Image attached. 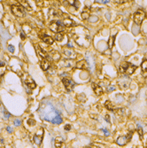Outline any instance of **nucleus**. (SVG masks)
Instances as JSON below:
<instances>
[{
    "mask_svg": "<svg viewBox=\"0 0 147 148\" xmlns=\"http://www.w3.org/2000/svg\"><path fill=\"white\" fill-rule=\"evenodd\" d=\"M41 117L43 120L51 122L54 124L62 123V118L59 113L55 109L50 102H43L40 108Z\"/></svg>",
    "mask_w": 147,
    "mask_h": 148,
    "instance_id": "1",
    "label": "nucleus"
},
{
    "mask_svg": "<svg viewBox=\"0 0 147 148\" xmlns=\"http://www.w3.org/2000/svg\"><path fill=\"white\" fill-rule=\"evenodd\" d=\"M136 68V66L133 64L129 63V62H122L120 66V72L126 75V76H129V75L133 74Z\"/></svg>",
    "mask_w": 147,
    "mask_h": 148,
    "instance_id": "2",
    "label": "nucleus"
},
{
    "mask_svg": "<svg viewBox=\"0 0 147 148\" xmlns=\"http://www.w3.org/2000/svg\"><path fill=\"white\" fill-rule=\"evenodd\" d=\"M12 12L17 17H23L25 15V10L22 5H12Z\"/></svg>",
    "mask_w": 147,
    "mask_h": 148,
    "instance_id": "3",
    "label": "nucleus"
},
{
    "mask_svg": "<svg viewBox=\"0 0 147 148\" xmlns=\"http://www.w3.org/2000/svg\"><path fill=\"white\" fill-rule=\"evenodd\" d=\"M50 28L55 33H60L64 30V25L60 21H51L50 24Z\"/></svg>",
    "mask_w": 147,
    "mask_h": 148,
    "instance_id": "4",
    "label": "nucleus"
},
{
    "mask_svg": "<svg viewBox=\"0 0 147 148\" xmlns=\"http://www.w3.org/2000/svg\"><path fill=\"white\" fill-rule=\"evenodd\" d=\"M62 82H63L64 85H65V87H66V89H67V91H71L74 90L75 83H74V82H73V80H72L71 78L65 77V78L62 79Z\"/></svg>",
    "mask_w": 147,
    "mask_h": 148,
    "instance_id": "5",
    "label": "nucleus"
},
{
    "mask_svg": "<svg viewBox=\"0 0 147 148\" xmlns=\"http://www.w3.org/2000/svg\"><path fill=\"white\" fill-rule=\"evenodd\" d=\"M43 129L40 128L38 130H37V132L36 133V134H35L33 140H34L35 144H36V145H40L43 141Z\"/></svg>",
    "mask_w": 147,
    "mask_h": 148,
    "instance_id": "6",
    "label": "nucleus"
},
{
    "mask_svg": "<svg viewBox=\"0 0 147 148\" xmlns=\"http://www.w3.org/2000/svg\"><path fill=\"white\" fill-rule=\"evenodd\" d=\"M144 12L142 11H137L134 14V21L136 25H140L144 19Z\"/></svg>",
    "mask_w": 147,
    "mask_h": 148,
    "instance_id": "7",
    "label": "nucleus"
},
{
    "mask_svg": "<svg viewBox=\"0 0 147 148\" xmlns=\"http://www.w3.org/2000/svg\"><path fill=\"white\" fill-rule=\"evenodd\" d=\"M118 83H119V85L121 86V89H128L130 84V79L125 76L123 77H121L118 81Z\"/></svg>",
    "mask_w": 147,
    "mask_h": 148,
    "instance_id": "8",
    "label": "nucleus"
},
{
    "mask_svg": "<svg viewBox=\"0 0 147 148\" xmlns=\"http://www.w3.org/2000/svg\"><path fill=\"white\" fill-rule=\"evenodd\" d=\"M35 48H36V51L37 54H38L41 58H43V59H47V58H49L48 54L45 53V51H43L38 45H35Z\"/></svg>",
    "mask_w": 147,
    "mask_h": 148,
    "instance_id": "9",
    "label": "nucleus"
},
{
    "mask_svg": "<svg viewBox=\"0 0 147 148\" xmlns=\"http://www.w3.org/2000/svg\"><path fill=\"white\" fill-rule=\"evenodd\" d=\"M24 83H25V84H26L27 86H28V88L31 89V90L35 89L36 87V83H35L34 80H33V79H31V78H27L26 80L24 81Z\"/></svg>",
    "mask_w": 147,
    "mask_h": 148,
    "instance_id": "10",
    "label": "nucleus"
},
{
    "mask_svg": "<svg viewBox=\"0 0 147 148\" xmlns=\"http://www.w3.org/2000/svg\"><path fill=\"white\" fill-rule=\"evenodd\" d=\"M91 86H92L93 91H95V93H96L98 96H100L103 93V89H102V87H101V86L96 84V83H92Z\"/></svg>",
    "mask_w": 147,
    "mask_h": 148,
    "instance_id": "11",
    "label": "nucleus"
},
{
    "mask_svg": "<svg viewBox=\"0 0 147 148\" xmlns=\"http://www.w3.org/2000/svg\"><path fill=\"white\" fill-rule=\"evenodd\" d=\"M40 65H41L42 69L44 70V71H47V70L50 68V66H51V65H50V62L48 61V60L47 59H43L42 61H41Z\"/></svg>",
    "mask_w": 147,
    "mask_h": 148,
    "instance_id": "12",
    "label": "nucleus"
},
{
    "mask_svg": "<svg viewBox=\"0 0 147 148\" xmlns=\"http://www.w3.org/2000/svg\"><path fill=\"white\" fill-rule=\"evenodd\" d=\"M129 139V137H119L117 139V144L119 145H125Z\"/></svg>",
    "mask_w": 147,
    "mask_h": 148,
    "instance_id": "13",
    "label": "nucleus"
},
{
    "mask_svg": "<svg viewBox=\"0 0 147 148\" xmlns=\"http://www.w3.org/2000/svg\"><path fill=\"white\" fill-rule=\"evenodd\" d=\"M141 68H142V75H143V76L146 77L147 76V60H144V61L142 62Z\"/></svg>",
    "mask_w": 147,
    "mask_h": 148,
    "instance_id": "14",
    "label": "nucleus"
},
{
    "mask_svg": "<svg viewBox=\"0 0 147 148\" xmlns=\"http://www.w3.org/2000/svg\"><path fill=\"white\" fill-rule=\"evenodd\" d=\"M42 39L43 42H45V43H48V45H52V43H54V40H53L52 37L48 36V35H44L43 36H42Z\"/></svg>",
    "mask_w": 147,
    "mask_h": 148,
    "instance_id": "15",
    "label": "nucleus"
},
{
    "mask_svg": "<svg viewBox=\"0 0 147 148\" xmlns=\"http://www.w3.org/2000/svg\"><path fill=\"white\" fill-rule=\"evenodd\" d=\"M55 146L56 147H65V144L62 139V137H57L55 140Z\"/></svg>",
    "mask_w": 147,
    "mask_h": 148,
    "instance_id": "16",
    "label": "nucleus"
},
{
    "mask_svg": "<svg viewBox=\"0 0 147 148\" xmlns=\"http://www.w3.org/2000/svg\"><path fill=\"white\" fill-rule=\"evenodd\" d=\"M65 54L67 55V58H69V59H74V56H75V53H74V51H69V50H67V51H65Z\"/></svg>",
    "mask_w": 147,
    "mask_h": 148,
    "instance_id": "17",
    "label": "nucleus"
},
{
    "mask_svg": "<svg viewBox=\"0 0 147 148\" xmlns=\"http://www.w3.org/2000/svg\"><path fill=\"white\" fill-rule=\"evenodd\" d=\"M105 107H106L108 110H110V111H113V110H114V107H113V103H112L111 101L107 100L106 102H105Z\"/></svg>",
    "mask_w": 147,
    "mask_h": 148,
    "instance_id": "18",
    "label": "nucleus"
},
{
    "mask_svg": "<svg viewBox=\"0 0 147 148\" xmlns=\"http://www.w3.org/2000/svg\"><path fill=\"white\" fill-rule=\"evenodd\" d=\"M90 10H85V11L82 12V18L83 20H87V19H89V17H90Z\"/></svg>",
    "mask_w": 147,
    "mask_h": 148,
    "instance_id": "19",
    "label": "nucleus"
},
{
    "mask_svg": "<svg viewBox=\"0 0 147 148\" xmlns=\"http://www.w3.org/2000/svg\"><path fill=\"white\" fill-rule=\"evenodd\" d=\"M63 25L66 27H71L73 25V20H70V19H66L63 21Z\"/></svg>",
    "mask_w": 147,
    "mask_h": 148,
    "instance_id": "20",
    "label": "nucleus"
},
{
    "mask_svg": "<svg viewBox=\"0 0 147 148\" xmlns=\"http://www.w3.org/2000/svg\"><path fill=\"white\" fill-rule=\"evenodd\" d=\"M113 43H114V36H111V37L109 38V41H108V46L110 49L113 48Z\"/></svg>",
    "mask_w": 147,
    "mask_h": 148,
    "instance_id": "21",
    "label": "nucleus"
},
{
    "mask_svg": "<svg viewBox=\"0 0 147 148\" xmlns=\"http://www.w3.org/2000/svg\"><path fill=\"white\" fill-rule=\"evenodd\" d=\"M63 38H64V36H63V35H62L61 33H56V35H55V39H56V40L60 42V41L63 40Z\"/></svg>",
    "mask_w": 147,
    "mask_h": 148,
    "instance_id": "22",
    "label": "nucleus"
},
{
    "mask_svg": "<svg viewBox=\"0 0 147 148\" xmlns=\"http://www.w3.org/2000/svg\"><path fill=\"white\" fill-rule=\"evenodd\" d=\"M17 1H19V3H20V4H21L22 6H25V7H27L28 10L30 9V8H29V5H28V4L26 2V0H17Z\"/></svg>",
    "mask_w": 147,
    "mask_h": 148,
    "instance_id": "23",
    "label": "nucleus"
},
{
    "mask_svg": "<svg viewBox=\"0 0 147 148\" xmlns=\"http://www.w3.org/2000/svg\"><path fill=\"white\" fill-rule=\"evenodd\" d=\"M85 63V61H83V60H82V61H81V62H78L77 63V68H86V66H84L83 64Z\"/></svg>",
    "mask_w": 147,
    "mask_h": 148,
    "instance_id": "24",
    "label": "nucleus"
},
{
    "mask_svg": "<svg viewBox=\"0 0 147 148\" xmlns=\"http://www.w3.org/2000/svg\"><path fill=\"white\" fill-rule=\"evenodd\" d=\"M28 125H30V126H34V125H36V122L34 119H29V120L28 121Z\"/></svg>",
    "mask_w": 147,
    "mask_h": 148,
    "instance_id": "25",
    "label": "nucleus"
},
{
    "mask_svg": "<svg viewBox=\"0 0 147 148\" xmlns=\"http://www.w3.org/2000/svg\"><path fill=\"white\" fill-rule=\"evenodd\" d=\"M14 124H15V126H20V125L21 124V121H20V120H15V121H14Z\"/></svg>",
    "mask_w": 147,
    "mask_h": 148,
    "instance_id": "26",
    "label": "nucleus"
},
{
    "mask_svg": "<svg viewBox=\"0 0 147 148\" xmlns=\"http://www.w3.org/2000/svg\"><path fill=\"white\" fill-rule=\"evenodd\" d=\"M8 49H9V51H11L12 53H14V47L12 46V45H8Z\"/></svg>",
    "mask_w": 147,
    "mask_h": 148,
    "instance_id": "27",
    "label": "nucleus"
},
{
    "mask_svg": "<svg viewBox=\"0 0 147 148\" xmlns=\"http://www.w3.org/2000/svg\"><path fill=\"white\" fill-rule=\"evenodd\" d=\"M138 131H139V134H140V137L143 138V130L141 127H138Z\"/></svg>",
    "mask_w": 147,
    "mask_h": 148,
    "instance_id": "28",
    "label": "nucleus"
},
{
    "mask_svg": "<svg viewBox=\"0 0 147 148\" xmlns=\"http://www.w3.org/2000/svg\"><path fill=\"white\" fill-rule=\"evenodd\" d=\"M65 130H71V125H69V124H67V125H66V126H65Z\"/></svg>",
    "mask_w": 147,
    "mask_h": 148,
    "instance_id": "29",
    "label": "nucleus"
},
{
    "mask_svg": "<svg viewBox=\"0 0 147 148\" xmlns=\"http://www.w3.org/2000/svg\"><path fill=\"white\" fill-rule=\"evenodd\" d=\"M105 120H106V122H110V117H109V115L108 114H106V115L105 116Z\"/></svg>",
    "mask_w": 147,
    "mask_h": 148,
    "instance_id": "30",
    "label": "nucleus"
},
{
    "mask_svg": "<svg viewBox=\"0 0 147 148\" xmlns=\"http://www.w3.org/2000/svg\"><path fill=\"white\" fill-rule=\"evenodd\" d=\"M20 38H21L22 40L26 38V36H25V34H23V33H21V34H20Z\"/></svg>",
    "mask_w": 147,
    "mask_h": 148,
    "instance_id": "31",
    "label": "nucleus"
},
{
    "mask_svg": "<svg viewBox=\"0 0 147 148\" xmlns=\"http://www.w3.org/2000/svg\"><path fill=\"white\" fill-rule=\"evenodd\" d=\"M103 130H104V132L105 133V135H106V136H108V135H109V132H108V131L105 130V129H103Z\"/></svg>",
    "mask_w": 147,
    "mask_h": 148,
    "instance_id": "32",
    "label": "nucleus"
},
{
    "mask_svg": "<svg viewBox=\"0 0 147 148\" xmlns=\"http://www.w3.org/2000/svg\"><path fill=\"white\" fill-rule=\"evenodd\" d=\"M5 66V62L4 61H0V68H2V66Z\"/></svg>",
    "mask_w": 147,
    "mask_h": 148,
    "instance_id": "33",
    "label": "nucleus"
},
{
    "mask_svg": "<svg viewBox=\"0 0 147 148\" xmlns=\"http://www.w3.org/2000/svg\"><path fill=\"white\" fill-rule=\"evenodd\" d=\"M7 131L8 132H12V130L11 127H7Z\"/></svg>",
    "mask_w": 147,
    "mask_h": 148,
    "instance_id": "34",
    "label": "nucleus"
},
{
    "mask_svg": "<svg viewBox=\"0 0 147 148\" xmlns=\"http://www.w3.org/2000/svg\"><path fill=\"white\" fill-rule=\"evenodd\" d=\"M5 118H8V117H9V116H10V114H8V113H7V112H6V111H5Z\"/></svg>",
    "mask_w": 147,
    "mask_h": 148,
    "instance_id": "35",
    "label": "nucleus"
},
{
    "mask_svg": "<svg viewBox=\"0 0 147 148\" xmlns=\"http://www.w3.org/2000/svg\"><path fill=\"white\" fill-rule=\"evenodd\" d=\"M115 88L114 87H110V88H108V91H113V90H114Z\"/></svg>",
    "mask_w": 147,
    "mask_h": 148,
    "instance_id": "36",
    "label": "nucleus"
},
{
    "mask_svg": "<svg viewBox=\"0 0 147 148\" xmlns=\"http://www.w3.org/2000/svg\"><path fill=\"white\" fill-rule=\"evenodd\" d=\"M97 2H102V0H96Z\"/></svg>",
    "mask_w": 147,
    "mask_h": 148,
    "instance_id": "37",
    "label": "nucleus"
},
{
    "mask_svg": "<svg viewBox=\"0 0 147 148\" xmlns=\"http://www.w3.org/2000/svg\"><path fill=\"white\" fill-rule=\"evenodd\" d=\"M0 47H1V45H0Z\"/></svg>",
    "mask_w": 147,
    "mask_h": 148,
    "instance_id": "38",
    "label": "nucleus"
}]
</instances>
